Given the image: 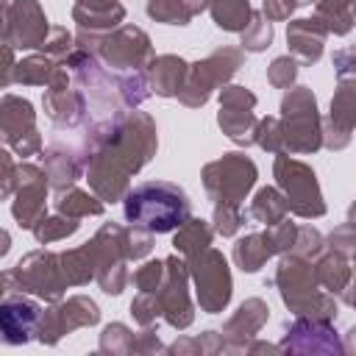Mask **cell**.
<instances>
[{"mask_svg":"<svg viewBox=\"0 0 356 356\" xmlns=\"http://www.w3.org/2000/svg\"><path fill=\"white\" fill-rule=\"evenodd\" d=\"M86 175L100 200H120L134 172H139L156 153V125L147 114L131 111L97 125L89 139Z\"/></svg>","mask_w":356,"mask_h":356,"instance_id":"obj_1","label":"cell"},{"mask_svg":"<svg viewBox=\"0 0 356 356\" xmlns=\"http://www.w3.org/2000/svg\"><path fill=\"white\" fill-rule=\"evenodd\" d=\"M189 197L181 186L167 181H147L125 195V220L150 234H167L189 220Z\"/></svg>","mask_w":356,"mask_h":356,"instance_id":"obj_2","label":"cell"},{"mask_svg":"<svg viewBox=\"0 0 356 356\" xmlns=\"http://www.w3.org/2000/svg\"><path fill=\"white\" fill-rule=\"evenodd\" d=\"M275 284L281 286V298L284 303L298 314V317H331V300L325 295L317 292V275L314 270L295 253V256H284L275 273Z\"/></svg>","mask_w":356,"mask_h":356,"instance_id":"obj_3","label":"cell"},{"mask_svg":"<svg viewBox=\"0 0 356 356\" xmlns=\"http://www.w3.org/2000/svg\"><path fill=\"white\" fill-rule=\"evenodd\" d=\"M256 184V164L248 156L225 153L203 167V186L214 200V209H239L250 186Z\"/></svg>","mask_w":356,"mask_h":356,"instance_id":"obj_4","label":"cell"},{"mask_svg":"<svg viewBox=\"0 0 356 356\" xmlns=\"http://www.w3.org/2000/svg\"><path fill=\"white\" fill-rule=\"evenodd\" d=\"M239 64H242V53L239 50H234V47L214 50L209 58L186 67V78H184V83H181L175 97L189 108L203 106L209 100V95L239 70Z\"/></svg>","mask_w":356,"mask_h":356,"instance_id":"obj_5","label":"cell"},{"mask_svg":"<svg viewBox=\"0 0 356 356\" xmlns=\"http://www.w3.org/2000/svg\"><path fill=\"white\" fill-rule=\"evenodd\" d=\"M281 111H284V125H281L284 147H289L292 153L317 150L320 147V128H317L320 117H317L314 95L306 86H295L284 97Z\"/></svg>","mask_w":356,"mask_h":356,"instance_id":"obj_6","label":"cell"},{"mask_svg":"<svg viewBox=\"0 0 356 356\" xmlns=\"http://www.w3.org/2000/svg\"><path fill=\"white\" fill-rule=\"evenodd\" d=\"M186 261L195 275L197 300H200L203 312H209V314L222 312L225 303L231 300V273H228L225 256L214 248H203L200 253H195Z\"/></svg>","mask_w":356,"mask_h":356,"instance_id":"obj_7","label":"cell"},{"mask_svg":"<svg viewBox=\"0 0 356 356\" xmlns=\"http://www.w3.org/2000/svg\"><path fill=\"white\" fill-rule=\"evenodd\" d=\"M275 178H278V186L284 189V200H286L289 211H295L300 217H320L325 211L320 189H317V178L306 164L278 153Z\"/></svg>","mask_w":356,"mask_h":356,"instance_id":"obj_8","label":"cell"},{"mask_svg":"<svg viewBox=\"0 0 356 356\" xmlns=\"http://www.w3.org/2000/svg\"><path fill=\"white\" fill-rule=\"evenodd\" d=\"M0 139L14 147L17 156H33L42 150V136L36 134L33 106L17 95L0 97Z\"/></svg>","mask_w":356,"mask_h":356,"instance_id":"obj_9","label":"cell"},{"mask_svg":"<svg viewBox=\"0 0 356 356\" xmlns=\"http://www.w3.org/2000/svg\"><path fill=\"white\" fill-rule=\"evenodd\" d=\"M11 273H14V281L22 292H33L44 300H58L67 289V278L58 267V256L50 250L28 253Z\"/></svg>","mask_w":356,"mask_h":356,"instance_id":"obj_10","label":"cell"},{"mask_svg":"<svg viewBox=\"0 0 356 356\" xmlns=\"http://www.w3.org/2000/svg\"><path fill=\"white\" fill-rule=\"evenodd\" d=\"M153 298L159 314H164L172 328H186L192 323V306L186 298V264L178 256L164 259V278L153 289Z\"/></svg>","mask_w":356,"mask_h":356,"instance_id":"obj_11","label":"cell"},{"mask_svg":"<svg viewBox=\"0 0 356 356\" xmlns=\"http://www.w3.org/2000/svg\"><path fill=\"white\" fill-rule=\"evenodd\" d=\"M100 320V312L95 306V300L83 298V295H75L70 298L67 303L61 306H53L50 312H42L39 317V328H36V337L42 342H58L64 334L81 328V325H95Z\"/></svg>","mask_w":356,"mask_h":356,"instance_id":"obj_12","label":"cell"},{"mask_svg":"<svg viewBox=\"0 0 356 356\" xmlns=\"http://www.w3.org/2000/svg\"><path fill=\"white\" fill-rule=\"evenodd\" d=\"M256 95L245 86H225L220 92V128L236 145H250L256 136V117H253Z\"/></svg>","mask_w":356,"mask_h":356,"instance_id":"obj_13","label":"cell"},{"mask_svg":"<svg viewBox=\"0 0 356 356\" xmlns=\"http://www.w3.org/2000/svg\"><path fill=\"white\" fill-rule=\"evenodd\" d=\"M97 53L103 56L106 64H111L117 70H139V67H145V61L153 58L147 33L134 25H125L117 33L103 36L97 42Z\"/></svg>","mask_w":356,"mask_h":356,"instance_id":"obj_14","label":"cell"},{"mask_svg":"<svg viewBox=\"0 0 356 356\" xmlns=\"http://www.w3.org/2000/svg\"><path fill=\"white\" fill-rule=\"evenodd\" d=\"M17 200L11 206L14 220L22 228H33L44 217V195H47V175L36 164L17 167Z\"/></svg>","mask_w":356,"mask_h":356,"instance_id":"obj_15","label":"cell"},{"mask_svg":"<svg viewBox=\"0 0 356 356\" xmlns=\"http://www.w3.org/2000/svg\"><path fill=\"white\" fill-rule=\"evenodd\" d=\"M72 17L81 28L78 44H81V50H89V44L97 47L100 31H111L114 25L122 22L125 8L120 6V0H78L72 8Z\"/></svg>","mask_w":356,"mask_h":356,"instance_id":"obj_16","label":"cell"},{"mask_svg":"<svg viewBox=\"0 0 356 356\" xmlns=\"http://www.w3.org/2000/svg\"><path fill=\"white\" fill-rule=\"evenodd\" d=\"M42 309L28 298H17L14 292L0 298V342L3 345H22L39 328Z\"/></svg>","mask_w":356,"mask_h":356,"instance_id":"obj_17","label":"cell"},{"mask_svg":"<svg viewBox=\"0 0 356 356\" xmlns=\"http://www.w3.org/2000/svg\"><path fill=\"white\" fill-rule=\"evenodd\" d=\"M50 25L36 0H14L8 6V47H42Z\"/></svg>","mask_w":356,"mask_h":356,"instance_id":"obj_18","label":"cell"},{"mask_svg":"<svg viewBox=\"0 0 356 356\" xmlns=\"http://www.w3.org/2000/svg\"><path fill=\"white\" fill-rule=\"evenodd\" d=\"M44 111L58 125H75L83 117V100L75 89H70V75L64 67H56L47 92H44Z\"/></svg>","mask_w":356,"mask_h":356,"instance_id":"obj_19","label":"cell"},{"mask_svg":"<svg viewBox=\"0 0 356 356\" xmlns=\"http://www.w3.org/2000/svg\"><path fill=\"white\" fill-rule=\"evenodd\" d=\"M325 25L320 19H295L286 28V42L292 44V53L303 64H314L323 53V39H325Z\"/></svg>","mask_w":356,"mask_h":356,"instance_id":"obj_20","label":"cell"},{"mask_svg":"<svg viewBox=\"0 0 356 356\" xmlns=\"http://www.w3.org/2000/svg\"><path fill=\"white\" fill-rule=\"evenodd\" d=\"M186 61L178 56H159L147 64V86L161 97H175L184 78H186Z\"/></svg>","mask_w":356,"mask_h":356,"instance_id":"obj_21","label":"cell"},{"mask_svg":"<svg viewBox=\"0 0 356 356\" xmlns=\"http://www.w3.org/2000/svg\"><path fill=\"white\" fill-rule=\"evenodd\" d=\"M81 159L72 156L67 147H50L44 153V175L50 178V186L64 192L67 186H72L81 175Z\"/></svg>","mask_w":356,"mask_h":356,"instance_id":"obj_22","label":"cell"},{"mask_svg":"<svg viewBox=\"0 0 356 356\" xmlns=\"http://www.w3.org/2000/svg\"><path fill=\"white\" fill-rule=\"evenodd\" d=\"M172 245H175V250H178L181 256L192 259L195 253H200L203 248L211 245V228H209L203 220H184V222L178 225V234H175Z\"/></svg>","mask_w":356,"mask_h":356,"instance_id":"obj_23","label":"cell"},{"mask_svg":"<svg viewBox=\"0 0 356 356\" xmlns=\"http://www.w3.org/2000/svg\"><path fill=\"white\" fill-rule=\"evenodd\" d=\"M264 320H267V306H264V300L250 298V300H245V303L236 309V314L228 320L225 334H234V331H236V337H253V334L261 328Z\"/></svg>","mask_w":356,"mask_h":356,"instance_id":"obj_24","label":"cell"},{"mask_svg":"<svg viewBox=\"0 0 356 356\" xmlns=\"http://www.w3.org/2000/svg\"><path fill=\"white\" fill-rule=\"evenodd\" d=\"M209 8H211L217 28L222 31H245V25L250 22L248 0H211Z\"/></svg>","mask_w":356,"mask_h":356,"instance_id":"obj_25","label":"cell"},{"mask_svg":"<svg viewBox=\"0 0 356 356\" xmlns=\"http://www.w3.org/2000/svg\"><path fill=\"white\" fill-rule=\"evenodd\" d=\"M56 72V64L50 56H31L19 64H14L11 70V81L14 83H36V86H47L50 78Z\"/></svg>","mask_w":356,"mask_h":356,"instance_id":"obj_26","label":"cell"},{"mask_svg":"<svg viewBox=\"0 0 356 356\" xmlns=\"http://www.w3.org/2000/svg\"><path fill=\"white\" fill-rule=\"evenodd\" d=\"M342 92L334 97L331 103V120H328V139L334 134H339V147L350 139V125H353V111H350V103H353V95H350V86H339Z\"/></svg>","mask_w":356,"mask_h":356,"instance_id":"obj_27","label":"cell"},{"mask_svg":"<svg viewBox=\"0 0 356 356\" xmlns=\"http://www.w3.org/2000/svg\"><path fill=\"white\" fill-rule=\"evenodd\" d=\"M270 256H273V253L267 250V242H264L261 234H250V236H245V239H239V242L234 245V261H236L239 270H245V273H256Z\"/></svg>","mask_w":356,"mask_h":356,"instance_id":"obj_28","label":"cell"},{"mask_svg":"<svg viewBox=\"0 0 356 356\" xmlns=\"http://www.w3.org/2000/svg\"><path fill=\"white\" fill-rule=\"evenodd\" d=\"M58 211L67 214V217H89V214H103V200L92 197L89 192H81V189H72L67 186V192H58V200H56Z\"/></svg>","mask_w":356,"mask_h":356,"instance_id":"obj_29","label":"cell"},{"mask_svg":"<svg viewBox=\"0 0 356 356\" xmlns=\"http://www.w3.org/2000/svg\"><path fill=\"white\" fill-rule=\"evenodd\" d=\"M284 214H286V200L273 186L259 189L256 200L250 203V217L259 220V222H264V225H275V222L284 220Z\"/></svg>","mask_w":356,"mask_h":356,"instance_id":"obj_30","label":"cell"},{"mask_svg":"<svg viewBox=\"0 0 356 356\" xmlns=\"http://www.w3.org/2000/svg\"><path fill=\"white\" fill-rule=\"evenodd\" d=\"M317 19L325 22V31L348 33L353 22L350 0H317Z\"/></svg>","mask_w":356,"mask_h":356,"instance_id":"obj_31","label":"cell"},{"mask_svg":"<svg viewBox=\"0 0 356 356\" xmlns=\"http://www.w3.org/2000/svg\"><path fill=\"white\" fill-rule=\"evenodd\" d=\"M147 14L167 25H186L195 17L186 0H147Z\"/></svg>","mask_w":356,"mask_h":356,"instance_id":"obj_32","label":"cell"},{"mask_svg":"<svg viewBox=\"0 0 356 356\" xmlns=\"http://www.w3.org/2000/svg\"><path fill=\"white\" fill-rule=\"evenodd\" d=\"M78 231V220L75 217H64V214H58V217H42L36 225H33V234H36V239L42 242V245H47V242H53V239H61V236H70V234H75Z\"/></svg>","mask_w":356,"mask_h":356,"instance_id":"obj_33","label":"cell"},{"mask_svg":"<svg viewBox=\"0 0 356 356\" xmlns=\"http://www.w3.org/2000/svg\"><path fill=\"white\" fill-rule=\"evenodd\" d=\"M270 42H273L270 19H264V17H259V14H250V22H248L245 31H242V47L259 53V50H264Z\"/></svg>","mask_w":356,"mask_h":356,"instance_id":"obj_34","label":"cell"},{"mask_svg":"<svg viewBox=\"0 0 356 356\" xmlns=\"http://www.w3.org/2000/svg\"><path fill=\"white\" fill-rule=\"evenodd\" d=\"M314 275H317V281H323L328 289L337 292V289L348 281L350 270H348V261H342V259H337V256H325V259L317 264Z\"/></svg>","mask_w":356,"mask_h":356,"instance_id":"obj_35","label":"cell"},{"mask_svg":"<svg viewBox=\"0 0 356 356\" xmlns=\"http://www.w3.org/2000/svg\"><path fill=\"white\" fill-rule=\"evenodd\" d=\"M253 142H259L264 150L270 153H281L284 150V136H281V122L267 117V120H259L256 122V136Z\"/></svg>","mask_w":356,"mask_h":356,"instance_id":"obj_36","label":"cell"},{"mask_svg":"<svg viewBox=\"0 0 356 356\" xmlns=\"http://www.w3.org/2000/svg\"><path fill=\"white\" fill-rule=\"evenodd\" d=\"M47 33H50V39L44 36L42 50H44L50 58H67V56L72 53V33H70L67 28H50Z\"/></svg>","mask_w":356,"mask_h":356,"instance_id":"obj_37","label":"cell"},{"mask_svg":"<svg viewBox=\"0 0 356 356\" xmlns=\"http://www.w3.org/2000/svg\"><path fill=\"white\" fill-rule=\"evenodd\" d=\"M100 348L103 350H134V334L122 323H114V325H108L103 331Z\"/></svg>","mask_w":356,"mask_h":356,"instance_id":"obj_38","label":"cell"},{"mask_svg":"<svg viewBox=\"0 0 356 356\" xmlns=\"http://www.w3.org/2000/svg\"><path fill=\"white\" fill-rule=\"evenodd\" d=\"M164 278V261H147L136 270L134 284L139 286V292H153Z\"/></svg>","mask_w":356,"mask_h":356,"instance_id":"obj_39","label":"cell"},{"mask_svg":"<svg viewBox=\"0 0 356 356\" xmlns=\"http://www.w3.org/2000/svg\"><path fill=\"white\" fill-rule=\"evenodd\" d=\"M295 72H298V67H295V58H289V56H281V58H275L273 64H270V70H267V78H270V83L273 86H289L292 81H295Z\"/></svg>","mask_w":356,"mask_h":356,"instance_id":"obj_40","label":"cell"},{"mask_svg":"<svg viewBox=\"0 0 356 356\" xmlns=\"http://www.w3.org/2000/svg\"><path fill=\"white\" fill-rule=\"evenodd\" d=\"M17 186V167L8 153L0 150V200H6Z\"/></svg>","mask_w":356,"mask_h":356,"instance_id":"obj_41","label":"cell"},{"mask_svg":"<svg viewBox=\"0 0 356 356\" xmlns=\"http://www.w3.org/2000/svg\"><path fill=\"white\" fill-rule=\"evenodd\" d=\"M312 0H264V19H284L298 6H306Z\"/></svg>","mask_w":356,"mask_h":356,"instance_id":"obj_42","label":"cell"},{"mask_svg":"<svg viewBox=\"0 0 356 356\" xmlns=\"http://www.w3.org/2000/svg\"><path fill=\"white\" fill-rule=\"evenodd\" d=\"M11 70H14V47L3 44L0 47V89L11 83Z\"/></svg>","mask_w":356,"mask_h":356,"instance_id":"obj_43","label":"cell"},{"mask_svg":"<svg viewBox=\"0 0 356 356\" xmlns=\"http://www.w3.org/2000/svg\"><path fill=\"white\" fill-rule=\"evenodd\" d=\"M19 286H17V281H14V273L8 270V273H0V298H6V295H11V292H17Z\"/></svg>","mask_w":356,"mask_h":356,"instance_id":"obj_44","label":"cell"},{"mask_svg":"<svg viewBox=\"0 0 356 356\" xmlns=\"http://www.w3.org/2000/svg\"><path fill=\"white\" fill-rule=\"evenodd\" d=\"M6 36H8V8L0 6V44H6Z\"/></svg>","mask_w":356,"mask_h":356,"instance_id":"obj_45","label":"cell"},{"mask_svg":"<svg viewBox=\"0 0 356 356\" xmlns=\"http://www.w3.org/2000/svg\"><path fill=\"white\" fill-rule=\"evenodd\" d=\"M209 3H211V0H186V6L192 8V14H200L203 8H209Z\"/></svg>","mask_w":356,"mask_h":356,"instance_id":"obj_46","label":"cell"},{"mask_svg":"<svg viewBox=\"0 0 356 356\" xmlns=\"http://www.w3.org/2000/svg\"><path fill=\"white\" fill-rule=\"evenodd\" d=\"M8 248H11V236H8L6 231H0V256H6Z\"/></svg>","mask_w":356,"mask_h":356,"instance_id":"obj_47","label":"cell"},{"mask_svg":"<svg viewBox=\"0 0 356 356\" xmlns=\"http://www.w3.org/2000/svg\"><path fill=\"white\" fill-rule=\"evenodd\" d=\"M3 3H6V0H0V6H3Z\"/></svg>","mask_w":356,"mask_h":356,"instance_id":"obj_48","label":"cell"}]
</instances>
